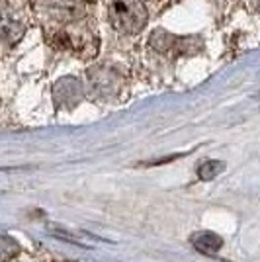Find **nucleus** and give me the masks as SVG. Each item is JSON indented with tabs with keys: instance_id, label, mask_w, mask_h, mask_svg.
Listing matches in <instances>:
<instances>
[{
	"instance_id": "f257e3e1",
	"label": "nucleus",
	"mask_w": 260,
	"mask_h": 262,
	"mask_svg": "<svg viewBox=\"0 0 260 262\" xmlns=\"http://www.w3.org/2000/svg\"><path fill=\"white\" fill-rule=\"evenodd\" d=\"M110 22L121 33H137L147 24V10L141 0H112Z\"/></svg>"
},
{
	"instance_id": "f03ea898",
	"label": "nucleus",
	"mask_w": 260,
	"mask_h": 262,
	"mask_svg": "<svg viewBox=\"0 0 260 262\" xmlns=\"http://www.w3.org/2000/svg\"><path fill=\"white\" fill-rule=\"evenodd\" d=\"M192 245H194L196 251L204 252V254H215L221 247H223V241L215 233H209V231H202V233H196L192 235Z\"/></svg>"
},
{
	"instance_id": "7ed1b4c3",
	"label": "nucleus",
	"mask_w": 260,
	"mask_h": 262,
	"mask_svg": "<svg viewBox=\"0 0 260 262\" xmlns=\"http://www.w3.org/2000/svg\"><path fill=\"white\" fill-rule=\"evenodd\" d=\"M221 170H223V163H219V161H207V163H204L198 168V174H200L202 180H211Z\"/></svg>"
},
{
	"instance_id": "20e7f679",
	"label": "nucleus",
	"mask_w": 260,
	"mask_h": 262,
	"mask_svg": "<svg viewBox=\"0 0 260 262\" xmlns=\"http://www.w3.org/2000/svg\"><path fill=\"white\" fill-rule=\"evenodd\" d=\"M258 10H260V0H258Z\"/></svg>"
}]
</instances>
